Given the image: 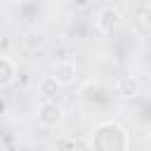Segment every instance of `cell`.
<instances>
[{
    "label": "cell",
    "instance_id": "obj_1",
    "mask_svg": "<svg viewBox=\"0 0 151 151\" xmlns=\"http://www.w3.org/2000/svg\"><path fill=\"white\" fill-rule=\"evenodd\" d=\"M132 139L118 120H99L90 130V151H130Z\"/></svg>",
    "mask_w": 151,
    "mask_h": 151
},
{
    "label": "cell",
    "instance_id": "obj_2",
    "mask_svg": "<svg viewBox=\"0 0 151 151\" xmlns=\"http://www.w3.org/2000/svg\"><path fill=\"white\" fill-rule=\"evenodd\" d=\"M66 120V111L57 99H42L35 106V123L42 130H57Z\"/></svg>",
    "mask_w": 151,
    "mask_h": 151
},
{
    "label": "cell",
    "instance_id": "obj_3",
    "mask_svg": "<svg viewBox=\"0 0 151 151\" xmlns=\"http://www.w3.org/2000/svg\"><path fill=\"white\" fill-rule=\"evenodd\" d=\"M123 26V12L113 5H104L94 12V28L101 35H109Z\"/></svg>",
    "mask_w": 151,
    "mask_h": 151
},
{
    "label": "cell",
    "instance_id": "obj_4",
    "mask_svg": "<svg viewBox=\"0 0 151 151\" xmlns=\"http://www.w3.org/2000/svg\"><path fill=\"white\" fill-rule=\"evenodd\" d=\"M52 76L57 78V83H59L61 87L73 85V83H76V76H78V66H76L73 59H61V61H57V64L52 66Z\"/></svg>",
    "mask_w": 151,
    "mask_h": 151
},
{
    "label": "cell",
    "instance_id": "obj_5",
    "mask_svg": "<svg viewBox=\"0 0 151 151\" xmlns=\"http://www.w3.org/2000/svg\"><path fill=\"white\" fill-rule=\"evenodd\" d=\"M19 66L9 54H0V90H7L17 83Z\"/></svg>",
    "mask_w": 151,
    "mask_h": 151
},
{
    "label": "cell",
    "instance_id": "obj_6",
    "mask_svg": "<svg viewBox=\"0 0 151 151\" xmlns=\"http://www.w3.org/2000/svg\"><path fill=\"white\" fill-rule=\"evenodd\" d=\"M113 90H116V94H120V97H137V94L142 92V83H139L137 76L125 73V76H118V80L113 83Z\"/></svg>",
    "mask_w": 151,
    "mask_h": 151
},
{
    "label": "cell",
    "instance_id": "obj_7",
    "mask_svg": "<svg viewBox=\"0 0 151 151\" xmlns=\"http://www.w3.org/2000/svg\"><path fill=\"white\" fill-rule=\"evenodd\" d=\"M59 90H61V85L57 83V78H54L52 73L45 76V78L38 83V94H40V99H57Z\"/></svg>",
    "mask_w": 151,
    "mask_h": 151
},
{
    "label": "cell",
    "instance_id": "obj_8",
    "mask_svg": "<svg viewBox=\"0 0 151 151\" xmlns=\"http://www.w3.org/2000/svg\"><path fill=\"white\" fill-rule=\"evenodd\" d=\"M132 14H134L144 26L151 28V5H137V7L132 9Z\"/></svg>",
    "mask_w": 151,
    "mask_h": 151
},
{
    "label": "cell",
    "instance_id": "obj_9",
    "mask_svg": "<svg viewBox=\"0 0 151 151\" xmlns=\"http://www.w3.org/2000/svg\"><path fill=\"white\" fill-rule=\"evenodd\" d=\"M17 5H21V7H28V5H35L38 0H14Z\"/></svg>",
    "mask_w": 151,
    "mask_h": 151
}]
</instances>
